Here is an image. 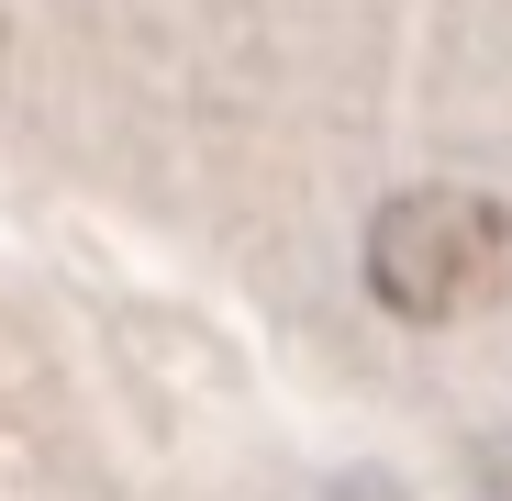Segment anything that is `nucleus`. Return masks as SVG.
<instances>
[{"mask_svg": "<svg viewBox=\"0 0 512 501\" xmlns=\"http://www.w3.org/2000/svg\"><path fill=\"white\" fill-rule=\"evenodd\" d=\"M368 290L401 323H468L512 301V201L490 190H401L368 212Z\"/></svg>", "mask_w": 512, "mask_h": 501, "instance_id": "nucleus-1", "label": "nucleus"}, {"mask_svg": "<svg viewBox=\"0 0 512 501\" xmlns=\"http://www.w3.org/2000/svg\"><path fill=\"white\" fill-rule=\"evenodd\" d=\"M323 501H401V479H390V468H346Z\"/></svg>", "mask_w": 512, "mask_h": 501, "instance_id": "nucleus-2", "label": "nucleus"}]
</instances>
